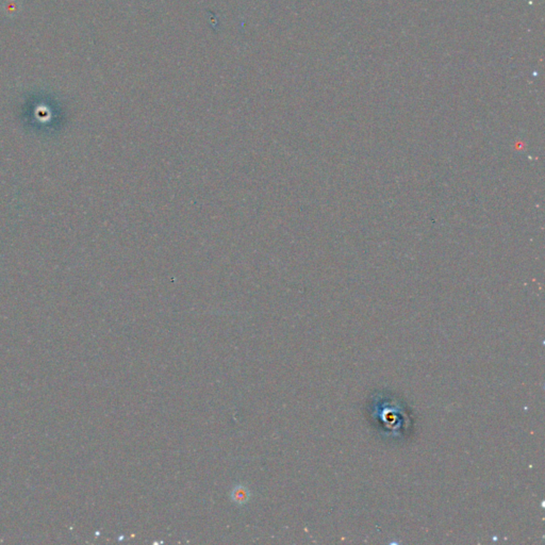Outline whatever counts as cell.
I'll return each instance as SVG.
<instances>
[{
	"instance_id": "6da1fadb",
	"label": "cell",
	"mask_w": 545,
	"mask_h": 545,
	"mask_svg": "<svg viewBox=\"0 0 545 545\" xmlns=\"http://www.w3.org/2000/svg\"><path fill=\"white\" fill-rule=\"evenodd\" d=\"M373 402L372 417L386 436L400 438L409 426V415L400 402L391 398H376Z\"/></svg>"
}]
</instances>
